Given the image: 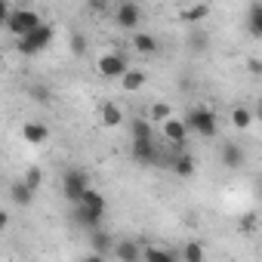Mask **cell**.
Returning <instances> with one entry per match:
<instances>
[{"mask_svg": "<svg viewBox=\"0 0 262 262\" xmlns=\"http://www.w3.org/2000/svg\"><path fill=\"white\" fill-rule=\"evenodd\" d=\"M185 123H188L191 133H198L201 139H213V136L219 133L216 114H213V108H207V105H194V108L185 114Z\"/></svg>", "mask_w": 262, "mask_h": 262, "instance_id": "obj_1", "label": "cell"}, {"mask_svg": "<svg viewBox=\"0 0 262 262\" xmlns=\"http://www.w3.org/2000/svg\"><path fill=\"white\" fill-rule=\"evenodd\" d=\"M53 37H56L53 25H43V22H40L34 31H28V34H22V37H19L16 50H19L22 56H37V53H43V50L53 43Z\"/></svg>", "mask_w": 262, "mask_h": 262, "instance_id": "obj_2", "label": "cell"}, {"mask_svg": "<svg viewBox=\"0 0 262 262\" xmlns=\"http://www.w3.org/2000/svg\"><path fill=\"white\" fill-rule=\"evenodd\" d=\"M86 188H90V176L83 170H77V167L65 170V176H62V194L68 198V204H77L86 194Z\"/></svg>", "mask_w": 262, "mask_h": 262, "instance_id": "obj_3", "label": "cell"}, {"mask_svg": "<svg viewBox=\"0 0 262 262\" xmlns=\"http://www.w3.org/2000/svg\"><path fill=\"white\" fill-rule=\"evenodd\" d=\"M40 25V16L34 13V10H13L10 13V19H7V31L10 34H16V37H22V34H28V31H34Z\"/></svg>", "mask_w": 262, "mask_h": 262, "instance_id": "obj_4", "label": "cell"}, {"mask_svg": "<svg viewBox=\"0 0 262 262\" xmlns=\"http://www.w3.org/2000/svg\"><path fill=\"white\" fill-rule=\"evenodd\" d=\"M114 22H117V28H123V31L136 28V25L142 22V10H139V4H133V0H120L117 10H114Z\"/></svg>", "mask_w": 262, "mask_h": 262, "instance_id": "obj_5", "label": "cell"}, {"mask_svg": "<svg viewBox=\"0 0 262 262\" xmlns=\"http://www.w3.org/2000/svg\"><path fill=\"white\" fill-rule=\"evenodd\" d=\"M126 71H129V62H126L120 53H105V56H99V74H102V77L120 80Z\"/></svg>", "mask_w": 262, "mask_h": 262, "instance_id": "obj_6", "label": "cell"}, {"mask_svg": "<svg viewBox=\"0 0 262 262\" xmlns=\"http://www.w3.org/2000/svg\"><path fill=\"white\" fill-rule=\"evenodd\" d=\"M133 158H136L139 164H145V167H158V164H161V151H158V145H155V136H148V139H133Z\"/></svg>", "mask_w": 262, "mask_h": 262, "instance_id": "obj_7", "label": "cell"}, {"mask_svg": "<svg viewBox=\"0 0 262 262\" xmlns=\"http://www.w3.org/2000/svg\"><path fill=\"white\" fill-rule=\"evenodd\" d=\"M74 210H71V216H74V222L80 225V228H90V231H96L99 228V222H102V210H96V207H90V204H83V201H77V204H71Z\"/></svg>", "mask_w": 262, "mask_h": 262, "instance_id": "obj_8", "label": "cell"}, {"mask_svg": "<svg viewBox=\"0 0 262 262\" xmlns=\"http://www.w3.org/2000/svg\"><path fill=\"white\" fill-rule=\"evenodd\" d=\"M219 164H222L225 170H237V167L244 164V148H241L237 142H222V148H219Z\"/></svg>", "mask_w": 262, "mask_h": 262, "instance_id": "obj_9", "label": "cell"}, {"mask_svg": "<svg viewBox=\"0 0 262 262\" xmlns=\"http://www.w3.org/2000/svg\"><path fill=\"white\" fill-rule=\"evenodd\" d=\"M170 167H173V173L182 176V179H191L194 170H198V164H194V158H191L188 151H176V155L170 158Z\"/></svg>", "mask_w": 262, "mask_h": 262, "instance_id": "obj_10", "label": "cell"}, {"mask_svg": "<svg viewBox=\"0 0 262 262\" xmlns=\"http://www.w3.org/2000/svg\"><path fill=\"white\" fill-rule=\"evenodd\" d=\"M188 133H191V129H188L185 120H176V117L164 120V136H167L173 145H185V136H188Z\"/></svg>", "mask_w": 262, "mask_h": 262, "instance_id": "obj_11", "label": "cell"}, {"mask_svg": "<svg viewBox=\"0 0 262 262\" xmlns=\"http://www.w3.org/2000/svg\"><path fill=\"white\" fill-rule=\"evenodd\" d=\"M22 139L31 142V145H40V142L50 139V126H47V123H34V120H28V123L22 126Z\"/></svg>", "mask_w": 262, "mask_h": 262, "instance_id": "obj_12", "label": "cell"}, {"mask_svg": "<svg viewBox=\"0 0 262 262\" xmlns=\"http://www.w3.org/2000/svg\"><path fill=\"white\" fill-rule=\"evenodd\" d=\"M105 256H114V247H111V234H105V231H93V253H90V259H105Z\"/></svg>", "mask_w": 262, "mask_h": 262, "instance_id": "obj_13", "label": "cell"}, {"mask_svg": "<svg viewBox=\"0 0 262 262\" xmlns=\"http://www.w3.org/2000/svg\"><path fill=\"white\" fill-rule=\"evenodd\" d=\"M247 31L253 37H262V0H253L247 7Z\"/></svg>", "mask_w": 262, "mask_h": 262, "instance_id": "obj_14", "label": "cell"}, {"mask_svg": "<svg viewBox=\"0 0 262 262\" xmlns=\"http://www.w3.org/2000/svg\"><path fill=\"white\" fill-rule=\"evenodd\" d=\"M99 120H102L105 126H120V123H123V111H120L114 102H102V105H99Z\"/></svg>", "mask_w": 262, "mask_h": 262, "instance_id": "obj_15", "label": "cell"}, {"mask_svg": "<svg viewBox=\"0 0 262 262\" xmlns=\"http://www.w3.org/2000/svg\"><path fill=\"white\" fill-rule=\"evenodd\" d=\"M114 256H117V259H126V262H136V259H142V250H139L133 241H120V244L114 247Z\"/></svg>", "mask_w": 262, "mask_h": 262, "instance_id": "obj_16", "label": "cell"}, {"mask_svg": "<svg viewBox=\"0 0 262 262\" xmlns=\"http://www.w3.org/2000/svg\"><path fill=\"white\" fill-rule=\"evenodd\" d=\"M145 71H136V68H129L123 77H120V83H123V90H129V93H133V90H142L145 86Z\"/></svg>", "mask_w": 262, "mask_h": 262, "instance_id": "obj_17", "label": "cell"}, {"mask_svg": "<svg viewBox=\"0 0 262 262\" xmlns=\"http://www.w3.org/2000/svg\"><path fill=\"white\" fill-rule=\"evenodd\" d=\"M133 50L142 53V56L158 53V40H155V34H136V37H133Z\"/></svg>", "mask_w": 262, "mask_h": 262, "instance_id": "obj_18", "label": "cell"}, {"mask_svg": "<svg viewBox=\"0 0 262 262\" xmlns=\"http://www.w3.org/2000/svg\"><path fill=\"white\" fill-rule=\"evenodd\" d=\"M10 194H13V204H16V207H28V204H31V198H34V191L25 185V179H22V182H16Z\"/></svg>", "mask_w": 262, "mask_h": 262, "instance_id": "obj_19", "label": "cell"}, {"mask_svg": "<svg viewBox=\"0 0 262 262\" xmlns=\"http://www.w3.org/2000/svg\"><path fill=\"white\" fill-rule=\"evenodd\" d=\"M142 259H148V262H173L176 253L173 250H164V247H145L142 250Z\"/></svg>", "mask_w": 262, "mask_h": 262, "instance_id": "obj_20", "label": "cell"}, {"mask_svg": "<svg viewBox=\"0 0 262 262\" xmlns=\"http://www.w3.org/2000/svg\"><path fill=\"white\" fill-rule=\"evenodd\" d=\"M207 13H210V7H207V4L188 7V10L182 13V22H188V25H198V22H204V19H207Z\"/></svg>", "mask_w": 262, "mask_h": 262, "instance_id": "obj_21", "label": "cell"}, {"mask_svg": "<svg viewBox=\"0 0 262 262\" xmlns=\"http://www.w3.org/2000/svg\"><path fill=\"white\" fill-rule=\"evenodd\" d=\"M253 117H256V111H247L244 105H237V108L231 111V123H234L237 129H247V126L253 123Z\"/></svg>", "mask_w": 262, "mask_h": 262, "instance_id": "obj_22", "label": "cell"}, {"mask_svg": "<svg viewBox=\"0 0 262 262\" xmlns=\"http://www.w3.org/2000/svg\"><path fill=\"white\" fill-rule=\"evenodd\" d=\"M129 133H133V139H148L151 136V123L145 117H133L129 120Z\"/></svg>", "mask_w": 262, "mask_h": 262, "instance_id": "obj_23", "label": "cell"}, {"mask_svg": "<svg viewBox=\"0 0 262 262\" xmlns=\"http://www.w3.org/2000/svg\"><path fill=\"white\" fill-rule=\"evenodd\" d=\"M179 256H182L185 262H201V259H204L207 253H204V247H201L198 241H188V244L182 247V253H179Z\"/></svg>", "mask_w": 262, "mask_h": 262, "instance_id": "obj_24", "label": "cell"}, {"mask_svg": "<svg viewBox=\"0 0 262 262\" xmlns=\"http://www.w3.org/2000/svg\"><path fill=\"white\" fill-rule=\"evenodd\" d=\"M148 117H151V120H161V123H164V120H170V117H173V108H170L167 102H155V105L148 108Z\"/></svg>", "mask_w": 262, "mask_h": 262, "instance_id": "obj_25", "label": "cell"}, {"mask_svg": "<svg viewBox=\"0 0 262 262\" xmlns=\"http://www.w3.org/2000/svg\"><path fill=\"white\" fill-rule=\"evenodd\" d=\"M80 201H83V204H90V207H96V210H102V213H105V207H108V204H105V198H102L96 188H86V194H83Z\"/></svg>", "mask_w": 262, "mask_h": 262, "instance_id": "obj_26", "label": "cell"}, {"mask_svg": "<svg viewBox=\"0 0 262 262\" xmlns=\"http://www.w3.org/2000/svg\"><path fill=\"white\" fill-rule=\"evenodd\" d=\"M68 47H71L74 56H83V53H86V37H83L80 31H71V43H68Z\"/></svg>", "mask_w": 262, "mask_h": 262, "instance_id": "obj_27", "label": "cell"}, {"mask_svg": "<svg viewBox=\"0 0 262 262\" xmlns=\"http://www.w3.org/2000/svg\"><path fill=\"white\" fill-rule=\"evenodd\" d=\"M25 185H28V188H31V191H37V188H40V185H43V173H40V170H37V167H31V170H28V173H25Z\"/></svg>", "mask_w": 262, "mask_h": 262, "instance_id": "obj_28", "label": "cell"}, {"mask_svg": "<svg viewBox=\"0 0 262 262\" xmlns=\"http://www.w3.org/2000/svg\"><path fill=\"white\" fill-rule=\"evenodd\" d=\"M207 47V34H191L188 37V50H204Z\"/></svg>", "mask_w": 262, "mask_h": 262, "instance_id": "obj_29", "label": "cell"}, {"mask_svg": "<svg viewBox=\"0 0 262 262\" xmlns=\"http://www.w3.org/2000/svg\"><path fill=\"white\" fill-rule=\"evenodd\" d=\"M247 71L256 74V77H262V59H250V62H247Z\"/></svg>", "mask_w": 262, "mask_h": 262, "instance_id": "obj_30", "label": "cell"}, {"mask_svg": "<svg viewBox=\"0 0 262 262\" xmlns=\"http://www.w3.org/2000/svg\"><path fill=\"white\" fill-rule=\"evenodd\" d=\"M256 225H259V219H256V216H244V219H241V228H244V231H253Z\"/></svg>", "mask_w": 262, "mask_h": 262, "instance_id": "obj_31", "label": "cell"}, {"mask_svg": "<svg viewBox=\"0 0 262 262\" xmlns=\"http://www.w3.org/2000/svg\"><path fill=\"white\" fill-rule=\"evenodd\" d=\"M90 10H96V13H108V0H90Z\"/></svg>", "mask_w": 262, "mask_h": 262, "instance_id": "obj_32", "label": "cell"}, {"mask_svg": "<svg viewBox=\"0 0 262 262\" xmlns=\"http://www.w3.org/2000/svg\"><path fill=\"white\" fill-rule=\"evenodd\" d=\"M256 117L262 120V99H259V105H256Z\"/></svg>", "mask_w": 262, "mask_h": 262, "instance_id": "obj_33", "label": "cell"}, {"mask_svg": "<svg viewBox=\"0 0 262 262\" xmlns=\"http://www.w3.org/2000/svg\"><path fill=\"white\" fill-rule=\"evenodd\" d=\"M259 185H262V179H259ZM259 194H262V191H259Z\"/></svg>", "mask_w": 262, "mask_h": 262, "instance_id": "obj_34", "label": "cell"}]
</instances>
